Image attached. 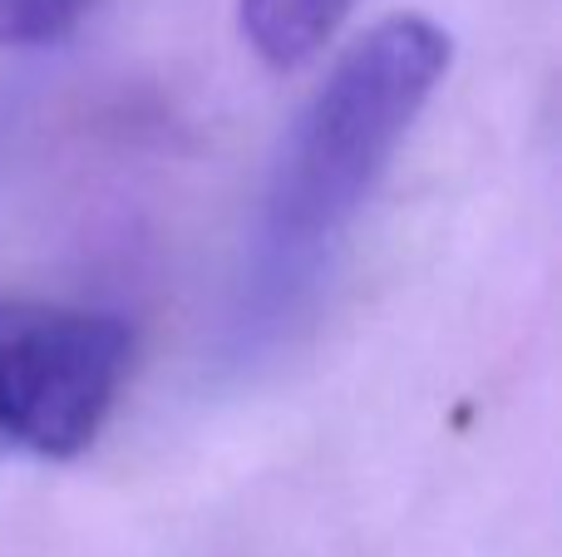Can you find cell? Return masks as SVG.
Returning a JSON list of instances; mask_svg holds the SVG:
<instances>
[{"label": "cell", "mask_w": 562, "mask_h": 557, "mask_svg": "<svg viewBox=\"0 0 562 557\" xmlns=\"http://www.w3.org/2000/svg\"><path fill=\"white\" fill-rule=\"evenodd\" d=\"M94 0H0V45H45L79 25Z\"/></svg>", "instance_id": "4"}, {"label": "cell", "mask_w": 562, "mask_h": 557, "mask_svg": "<svg viewBox=\"0 0 562 557\" xmlns=\"http://www.w3.org/2000/svg\"><path fill=\"white\" fill-rule=\"evenodd\" d=\"M252 55L272 69H301L340 30L350 0H237Z\"/></svg>", "instance_id": "3"}, {"label": "cell", "mask_w": 562, "mask_h": 557, "mask_svg": "<svg viewBox=\"0 0 562 557\" xmlns=\"http://www.w3.org/2000/svg\"><path fill=\"white\" fill-rule=\"evenodd\" d=\"M128 355L134 336L109 311L0 302V454H85L114 414Z\"/></svg>", "instance_id": "2"}, {"label": "cell", "mask_w": 562, "mask_h": 557, "mask_svg": "<svg viewBox=\"0 0 562 557\" xmlns=\"http://www.w3.org/2000/svg\"><path fill=\"white\" fill-rule=\"evenodd\" d=\"M449 30L400 10L370 25L306 99L257 207L233 306L237 355L277 345L311 311L366 197L449 75Z\"/></svg>", "instance_id": "1"}]
</instances>
